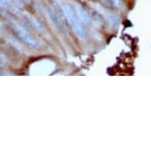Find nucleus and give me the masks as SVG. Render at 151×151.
Listing matches in <instances>:
<instances>
[{
    "instance_id": "f257e3e1",
    "label": "nucleus",
    "mask_w": 151,
    "mask_h": 151,
    "mask_svg": "<svg viewBox=\"0 0 151 151\" xmlns=\"http://www.w3.org/2000/svg\"><path fill=\"white\" fill-rule=\"evenodd\" d=\"M63 10L65 17L67 19L73 30L75 32V33L81 38H85L86 32L82 26L77 11H75L73 9V7H71L70 5H67V4L63 6Z\"/></svg>"
},
{
    "instance_id": "f03ea898",
    "label": "nucleus",
    "mask_w": 151,
    "mask_h": 151,
    "mask_svg": "<svg viewBox=\"0 0 151 151\" xmlns=\"http://www.w3.org/2000/svg\"><path fill=\"white\" fill-rule=\"evenodd\" d=\"M76 11H77L80 20H82L85 23H89L90 22L89 14H88V13L86 12V10H85L84 8H82V6H78L77 9H76Z\"/></svg>"
},
{
    "instance_id": "7ed1b4c3",
    "label": "nucleus",
    "mask_w": 151,
    "mask_h": 151,
    "mask_svg": "<svg viewBox=\"0 0 151 151\" xmlns=\"http://www.w3.org/2000/svg\"><path fill=\"white\" fill-rule=\"evenodd\" d=\"M47 14H48V17H49L50 20L52 21V22L55 25V27H57L58 29H60L61 28V24H60V21L58 20L56 15L55 14V12L51 9V8H47Z\"/></svg>"
},
{
    "instance_id": "20e7f679",
    "label": "nucleus",
    "mask_w": 151,
    "mask_h": 151,
    "mask_svg": "<svg viewBox=\"0 0 151 151\" xmlns=\"http://www.w3.org/2000/svg\"><path fill=\"white\" fill-rule=\"evenodd\" d=\"M109 22H111V25L112 26L117 25L118 23H119V17H118V16L115 14L110 15V17H109Z\"/></svg>"
}]
</instances>
